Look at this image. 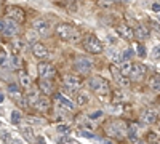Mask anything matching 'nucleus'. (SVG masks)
<instances>
[{"instance_id":"f257e3e1","label":"nucleus","mask_w":160,"mask_h":144,"mask_svg":"<svg viewBox=\"0 0 160 144\" xmlns=\"http://www.w3.org/2000/svg\"><path fill=\"white\" fill-rule=\"evenodd\" d=\"M56 34L62 38V40H68V42H72L74 38L78 37V32L75 31L74 26L72 24H66V22L58 26V27H56Z\"/></svg>"},{"instance_id":"f03ea898","label":"nucleus","mask_w":160,"mask_h":144,"mask_svg":"<svg viewBox=\"0 0 160 144\" xmlns=\"http://www.w3.org/2000/svg\"><path fill=\"white\" fill-rule=\"evenodd\" d=\"M83 48L88 51V53L98 55L102 51V43L96 35H87V38L83 40Z\"/></svg>"},{"instance_id":"7ed1b4c3","label":"nucleus","mask_w":160,"mask_h":144,"mask_svg":"<svg viewBox=\"0 0 160 144\" xmlns=\"http://www.w3.org/2000/svg\"><path fill=\"white\" fill-rule=\"evenodd\" d=\"M90 88L98 95H106L109 93V82L102 77H93L90 80Z\"/></svg>"},{"instance_id":"20e7f679","label":"nucleus","mask_w":160,"mask_h":144,"mask_svg":"<svg viewBox=\"0 0 160 144\" xmlns=\"http://www.w3.org/2000/svg\"><path fill=\"white\" fill-rule=\"evenodd\" d=\"M37 71H38V77L42 78V80H50V78L55 77V74H56L55 67H53L50 62H40Z\"/></svg>"},{"instance_id":"39448f33","label":"nucleus","mask_w":160,"mask_h":144,"mask_svg":"<svg viewBox=\"0 0 160 144\" xmlns=\"http://www.w3.org/2000/svg\"><path fill=\"white\" fill-rule=\"evenodd\" d=\"M74 66H75V69L78 72H90L91 67H93V62L88 58H85V56H78L75 59V62H74Z\"/></svg>"},{"instance_id":"423d86ee","label":"nucleus","mask_w":160,"mask_h":144,"mask_svg":"<svg viewBox=\"0 0 160 144\" xmlns=\"http://www.w3.org/2000/svg\"><path fill=\"white\" fill-rule=\"evenodd\" d=\"M62 82L69 90H75V88H78L80 85H82V78H78L74 74H68V75L62 77Z\"/></svg>"},{"instance_id":"0eeeda50","label":"nucleus","mask_w":160,"mask_h":144,"mask_svg":"<svg viewBox=\"0 0 160 144\" xmlns=\"http://www.w3.org/2000/svg\"><path fill=\"white\" fill-rule=\"evenodd\" d=\"M7 15H8V19L11 21H15V22H22L24 21V11L18 7H10L8 11H7Z\"/></svg>"},{"instance_id":"6e6552de","label":"nucleus","mask_w":160,"mask_h":144,"mask_svg":"<svg viewBox=\"0 0 160 144\" xmlns=\"http://www.w3.org/2000/svg\"><path fill=\"white\" fill-rule=\"evenodd\" d=\"M55 99H56V102L59 104V107H62V109H66V111H74V109H75V104H74L69 98H66L62 93H56V95H55Z\"/></svg>"},{"instance_id":"1a4fd4ad","label":"nucleus","mask_w":160,"mask_h":144,"mask_svg":"<svg viewBox=\"0 0 160 144\" xmlns=\"http://www.w3.org/2000/svg\"><path fill=\"white\" fill-rule=\"evenodd\" d=\"M32 27H34V31H35L37 34L45 35V34H48V31H50V24H48L45 19L38 18V19H35V21L32 22Z\"/></svg>"},{"instance_id":"9d476101","label":"nucleus","mask_w":160,"mask_h":144,"mask_svg":"<svg viewBox=\"0 0 160 144\" xmlns=\"http://www.w3.org/2000/svg\"><path fill=\"white\" fill-rule=\"evenodd\" d=\"M32 53H34V56L38 58V59H45V58L48 56V48H47L43 43L35 42V43H32Z\"/></svg>"},{"instance_id":"9b49d317","label":"nucleus","mask_w":160,"mask_h":144,"mask_svg":"<svg viewBox=\"0 0 160 144\" xmlns=\"http://www.w3.org/2000/svg\"><path fill=\"white\" fill-rule=\"evenodd\" d=\"M40 98V93H38V88H32L29 90L28 93L24 96V104H28V106H35V102L38 101Z\"/></svg>"},{"instance_id":"f8f14e48","label":"nucleus","mask_w":160,"mask_h":144,"mask_svg":"<svg viewBox=\"0 0 160 144\" xmlns=\"http://www.w3.org/2000/svg\"><path fill=\"white\" fill-rule=\"evenodd\" d=\"M144 75H146V66H142V64H133V69L130 74L133 80H142Z\"/></svg>"},{"instance_id":"ddd939ff","label":"nucleus","mask_w":160,"mask_h":144,"mask_svg":"<svg viewBox=\"0 0 160 144\" xmlns=\"http://www.w3.org/2000/svg\"><path fill=\"white\" fill-rule=\"evenodd\" d=\"M117 32L120 34V37H123L125 40H131V38L135 37V32H133V29L130 27L128 24H125V22L118 24V27H117Z\"/></svg>"},{"instance_id":"4468645a","label":"nucleus","mask_w":160,"mask_h":144,"mask_svg":"<svg viewBox=\"0 0 160 144\" xmlns=\"http://www.w3.org/2000/svg\"><path fill=\"white\" fill-rule=\"evenodd\" d=\"M141 120L144 123H148V125H152L157 122V112L152 111V109H148V111H144L142 115H141Z\"/></svg>"},{"instance_id":"2eb2a0df","label":"nucleus","mask_w":160,"mask_h":144,"mask_svg":"<svg viewBox=\"0 0 160 144\" xmlns=\"http://www.w3.org/2000/svg\"><path fill=\"white\" fill-rule=\"evenodd\" d=\"M5 21V35H15L16 32H18V22H15V21H11V19H3Z\"/></svg>"},{"instance_id":"dca6fc26","label":"nucleus","mask_w":160,"mask_h":144,"mask_svg":"<svg viewBox=\"0 0 160 144\" xmlns=\"http://www.w3.org/2000/svg\"><path fill=\"white\" fill-rule=\"evenodd\" d=\"M22 66H24V61H22V58H21L19 55H16V53H13V55L10 56V67L21 71V69H22Z\"/></svg>"},{"instance_id":"f3484780","label":"nucleus","mask_w":160,"mask_h":144,"mask_svg":"<svg viewBox=\"0 0 160 144\" xmlns=\"http://www.w3.org/2000/svg\"><path fill=\"white\" fill-rule=\"evenodd\" d=\"M127 133H128V138L131 141H136L138 139V135H139V125L138 123H130L127 127Z\"/></svg>"},{"instance_id":"a211bd4d","label":"nucleus","mask_w":160,"mask_h":144,"mask_svg":"<svg viewBox=\"0 0 160 144\" xmlns=\"http://www.w3.org/2000/svg\"><path fill=\"white\" fill-rule=\"evenodd\" d=\"M120 127V123L117 122H112V123H109L108 125V133L109 135H112V136H117V138H120V136H123V132H122V130H120L118 128Z\"/></svg>"},{"instance_id":"6ab92c4d","label":"nucleus","mask_w":160,"mask_h":144,"mask_svg":"<svg viewBox=\"0 0 160 144\" xmlns=\"http://www.w3.org/2000/svg\"><path fill=\"white\" fill-rule=\"evenodd\" d=\"M11 47L15 50V53H21V51H24L26 47H28V42L22 40V38H16V40L11 42Z\"/></svg>"},{"instance_id":"aec40b11","label":"nucleus","mask_w":160,"mask_h":144,"mask_svg":"<svg viewBox=\"0 0 160 144\" xmlns=\"http://www.w3.org/2000/svg\"><path fill=\"white\" fill-rule=\"evenodd\" d=\"M133 32H135V37L139 38V40H146V38H149V31L146 29L144 26H138Z\"/></svg>"},{"instance_id":"412c9836","label":"nucleus","mask_w":160,"mask_h":144,"mask_svg":"<svg viewBox=\"0 0 160 144\" xmlns=\"http://www.w3.org/2000/svg\"><path fill=\"white\" fill-rule=\"evenodd\" d=\"M48 106H50V99H48V96H40L38 101L35 102V107H37L38 111H47Z\"/></svg>"},{"instance_id":"4be33fe9","label":"nucleus","mask_w":160,"mask_h":144,"mask_svg":"<svg viewBox=\"0 0 160 144\" xmlns=\"http://www.w3.org/2000/svg\"><path fill=\"white\" fill-rule=\"evenodd\" d=\"M38 90L43 91L45 95H50L51 91H53V85H51L50 80H40V82H38Z\"/></svg>"},{"instance_id":"5701e85b","label":"nucleus","mask_w":160,"mask_h":144,"mask_svg":"<svg viewBox=\"0 0 160 144\" xmlns=\"http://www.w3.org/2000/svg\"><path fill=\"white\" fill-rule=\"evenodd\" d=\"M19 83H21V87L22 88H29L31 85H32V80H31V77L26 74L24 71H21L19 72Z\"/></svg>"},{"instance_id":"b1692460","label":"nucleus","mask_w":160,"mask_h":144,"mask_svg":"<svg viewBox=\"0 0 160 144\" xmlns=\"http://www.w3.org/2000/svg\"><path fill=\"white\" fill-rule=\"evenodd\" d=\"M131 69H133V64L130 61H125V62H122V66H120V74L123 77H128L131 74Z\"/></svg>"},{"instance_id":"393cba45","label":"nucleus","mask_w":160,"mask_h":144,"mask_svg":"<svg viewBox=\"0 0 160 144\" xmlns=\"http://www.w3.org/2000/svg\"><path fill=\"white\" fill-rule=\"evenodd\" d=\"M10 67V58L7 56L5 51H0V69H8Z\"/></svg>"},{"instance_id":"a878e982","label":"nucleus","mask_w":160,"mask_h":144,"mask_svg":"<svg viewBox=\"0 0 160 144\" xmlns=\"http://www.w3.org/2000/svg\"><path fill=\"white\" fill-rule=\"evenodd\" d=\"M87 102H88V95L87 93H83V91L77 93V104L78 106H85Z\"/></svg>"},{"instance_id":"bb28decb","label":"nucleus","mask_w":160,"mask_h":144,"mask_svg":"<svg viewBox=\"0 0 160 144\" xmlns=\"http://www.w3.org/2000/svg\"><path fill=\"white\" fill-rule=\"evenodd\" d=\"M8 91H10L11 96H19V95H21L19 87H18L16 83H10V85H8Z\"/></svg>"},{"instance_id":"cd10ccee","label":"nucleus","mask_w":160,"mask_h":144,"mask_svg":"<svg viewBox=\"0 0 160 144\" xmlns=\"http://www.w3.org/2000/svg\"><path fill=\"white\" fill-rule=\"evenodd\" d=\"M11 122L13 123H19L21 120H22V114L19 112V111H11Z\"/></svg>"},{"instance_id":"c85d7f7f","label":"nucleus","mask_w":160,"mask_h":144,"mask_svg":"<svg viewBox=\"0 0 160 144\" xmlns=\"http://www.w3.org/2000/svg\"><path fill=\"white\" fill-rule=\"evenodd\" d=\"M0 138H2L7 144H10L11 141H13V136H11V133L10 132H7V130H0Z\"/></svg>"},{"instance_id":"c756f323","label":"nucleus","mask_w":160,"mask_h":144,"mask_svg":"<svg viewBox=\"0 0 160 144\" xmlns=\"http://www.w3.org/2000/svg\"><path fill=\"white\" fill-rule=\"evenodd\" d=\"M22 133H24V136L28 138V139H35V135H34V130L31 128V127H26V128H22Z\"/></svg>"},{"instance_id":"7c9ffc66","label":"nucleus","mask_w":160,"mask_h":144,"mask_svg":"<svg viewBox=\"0 0 160 144\" xmlns=\"http://www.w3.org/2000/svg\"><path fill=\"white\" fill-rule=\"evenodd\" d=\"M151 88L154 91H157V93H160V78L158 77H154L151 80Z\"/></svg>"},{"instance_id":"2f4dec72","label":"nucleus","mask_w":160,"mask_h":144,"mask_svg":"<svg viewBox=\"0 0 160 144\" xmlns=\"http://www.w3.org/2000/svg\"><path fill=\"white\" fill-rule=\"evenodd\" d=\"M111 59H112V62H122V55L118 53V51H112L111 53Z\"/></svg>"},{"instance_id":"473e14b6","label":"nucleus","mask_w":160,"mask_h":144,"mask_svg":"<svg viewBox=\"0 0 160 144\" xmlns=\"http://www.w3.org/2000/svg\"><path fill=\"white\" fill-rule=\"evenodd\" d=\"M151 58H152V59H160V45H157V47H154V48H152Z\"/></svg>"},{"instance_id":"72a5a7b5","label":"nucleus","mask_w":160,"mask_h":144,"mask_svg":"<svg viewBox=\"0 0 160 144\" xmlns=\"http://www.w3.org/2000/svg\"><path fill=\"white\" fill-rule=\"evenodd\" d=\"M131 56H133V50L131 48H127L123 53H122V59H125V61H130Z\"/></svg>"},{"instance_id":"f704fd0d","label":"nucleus","mask_w":160,"mask_h":144,"mask_svg":"<svg viewBox=\"0 0 160 144\" xmlns=\"http://www.w3.org/2000/svg\"><path fill=\"white\" fill-rule=\"evenodd\" d=\"M58 132L68 135V133H69V127H68V125H58Z\"/></svg>"},{"instance_id":"c9c22d12","label":"nucleus","mask_w":160,"mask_h":144,"mask_svg":"<svg viewBox=\"0 0 160 144\" xmlns=\"http://www.w3.org/2000/svg\"><path fill=\"white\" fill-rule=\"evenodd\" d=\"M101 115H102V111H96V112L90 114V119H91V120H98V119H99Z\"/></svg>"},{"instance_id":"e433bc0d","label":"nucleus","mask_w":160,"mask_h":144,"mask_svg":"<svg viewBox=\"0 0 160 144\" xmlns=\"http://www.w3.org/2000/svg\"><path fill=\"white\" fill-rule=\"evenodd\" d=\"M138 56H141V58L146 56V48H144V45H138Z\"/></svg>"},{"instance_id":"4c0bfd02","label":"nucleus","mask_w":160,"mask_h":144,"mask_svg":"<svg viewBox=\"0 0 160 144\" xmlns=\"http://www.w3.org/2000/svg\"><path fill=\"white\" fill-rule=\"evenodd\" d=\"M59 144H75V141H72L71 138H59Z\"/></svg>"},{"instance_id":"58836bf2","label":"nucleus","mask_w":160,"mask_h":144,"mask_svg":"<svg viewBox=\"0 0 160 144\" xmlns=\"http://www.w3.org/2000/svg\"><path fill=\"white\" fill-rule=\"evenodd\" d=\"M111 71H112V74H114V77H115V78H117V82H118V80H120V78H122V77H123V75H122V74H120V71H117V69H115V67H112V69H111Z\"/></svg>"},{"instance_id":"ea45409f","label":"nucleus","mask_w":160,"mask_h":144,"mask_svg":"<svg viewBox=\"0 0 160 144\" xmlns=\"http://www.w3.org/2000/svg\"><path fill=\"white\" fill-rule=\"evenodd\" d=\"M118 83L122 85V87H130V80H128L127 77H122V78L118 80Z\"/></svg>"},{"instance_id":"a19ab883","label":"nucleus","mask_w":160,"mask_h":144,"mask_svg":"<svg viewBox=\"0 0 160 144\" xmlns=\"http://www.w3.org/2000/svg\"><path fill=\"white\" fill-rule=\"evenodd\" d=\"M80 135H82L83 138H95V135H93V133H88V132H80Z\"/></svg>"},{"instance_id":"79ce46f5","label":"nucleus","mask_w":160,"mask_h":144,"mask_svg":"<svg viewBox=\"0 0 160 144\" xmlns=\"http://www.w3.org/2000/svg\"><path fill=\"white\" fill-rule=\"evenodd\" d=\"M0 32H2V34L5 32V21L3 19H0Z\"/></svg>"},{"instance_id":"37998d69","label":"nucleus","mask_w":160,"mask_h":144,"mask_svg":"<svg viewBox=\"0 0 160 144\" xmlns=\"http://www.w3.org/2000/svg\"><path fill=\"white\" fill-rule=\"evenodd\" d=\"M31 123H42V120H40V119H32V117H29V119H28Z\"/></svg>"},{"instance_id":"c03bdc74","label":"nucleus","mask_w":160,"mask_h":144,"mask_svg":"<svg viewBox=\"0 0 160 144\" xmlns=\"http://www.w3.org/2000/svg\"><path fill=\"white\" fill-rule=\"evenodd\" d=\"M152 10L158 13V11H160V5H158V3H154V5H152Z\"/></svg>"},{"instance_id":"a18cd8bd","label":"nucleus","mask_w":160,"mask_h":144,"mask_svg":"<svg viewBox=\"0 0 160 144\" xmlns=\"http://www.w3.org/2000/svg\"><path fill=\"white\" fill-rule=\"evenodd\" d=\"M10 144H24V142H22L21 139H13V141H11Z\"/></svg>"},{"instance_id":"49530a36","label":"nucleus","mask_w":160,"mask_h":144,"mask_svg":"<svg viewBox=\"0 0 160 144\" xmlns=\"http://www.w3.org/2000/svg\"><path fill=\"white\" fill-rule=\"evenodd\" d=\"M101 144H114V142H112V141H109V139H102V141H101Z\"/></svg>"},{"instance_id":"de8ad7c7","label":"nucleus","mask_w":160,"mask_h":144,"mask_svg":"<svg viewBox=\"0 0 160 144\" xmlns=\"http://www.w3.org/2000/svg\"><path fill=\"white\" fill-rule=\"evenodd\" d=\"M133 144H146L144 141H139V139H136V141H133Z\"/></svg>"},{"instance_id":"09e8293b","label":"nucleus","mask_w":160,"mask_h":144,"mask_svg":"<svg viewBox=\"0 0 160 144\" xmlns=\"http://www.w3.org/2000/svg\"><path fill=\"white\" fill-rule=\"evenodd\" d=\"M3 99H5V96H3V93H0V102H3Z\"/></svg>"},{"instance_id":"8fccbe9b","label":"nucleus","mask_w":160,"mask_h":144,"mask_svg":"<svg viewBox=\"0 0 160 144\" xmlns=\"http://www.w3.org/2000/svg\"><path fill=\"white\" fill-rule=\"evenodd\" d=\"M158 19H160V15H158Z\"/></svg>"}]
</instances>
